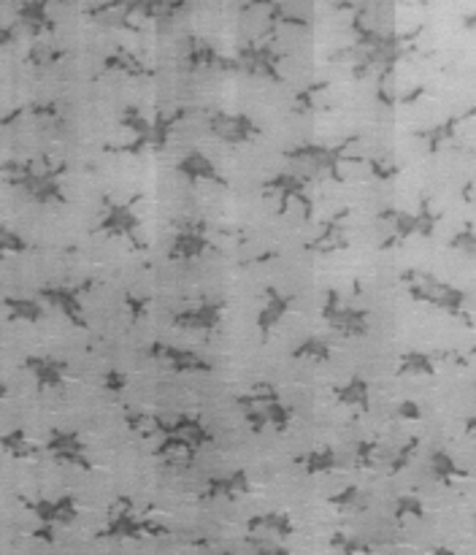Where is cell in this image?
<instances>
[{"instance_id":"cell-29","label":"cell","mask_w":476,"mask_h":555,"mask_svg":"<svg viewBox=\"0 0 476 555\" xmlns=\"http://www.w3.org/2000/svg\"><path fill=\"white\" fill-rule=\"evenodd\" d=\"M431 474H433L436 482H444V485H452L455 479L469 477V471L441 447L431 452Z\"/></svg>"},{"instance_id":"cell-49","label":"cell","mask_w":476,"mask_h":555,"mask_svg":"<svg viewBox=\"0 0 476 555\" xmlns=\"http://www.w3.org/2000/svg\"><path fill=\"white\" fill-rule=\"evenodd\" d=\"M252 548H254V553L257 555H290L284 548H276L273 542H268V540H257V537H249L246 540Z\"/></svg>"},{"instance_id":"cell-16","label":"cell","mask_w":476,"mask_h":555,"mask_svg":"<svg viewBox=\"0 0 476 555\" xmlns=\"http://www.w3.org/2000/svg\"><path fill=\"white\" fill-rule=\"evenodd\" d=\"M176 174L190 182V185H198V182H217L220 187H228L231 182L220 174V168L214 166V160L201 152V149H190L179 163H176Z\"/></svg>"},{"instance_id":"cell-20","label":"cell","mask_w":476,"mask_h":555,"mask_svg":"<svg viewBox=\"0 0 476 555\" xmlns=\"http://www.w3.org/2000/svg\"><path fill=\"white\" fill-rule=\"evenodd\" d=\"M212 247L209 236L203 233V225L198 227H187V230H179L168 247V260H179V263H187V260H195L201 257L206 249Z\"/></svg>"},{"instance_id":"cell-27","label":"cell","mask_w":476,"mask_h":555,"mask_svg":"<svg viewBox=\"0 0 476 555\" xmlns=\"http://www.w3.org/2000/svg\"><path fill=\"white\" fill-rule=\"evenodd\" d=\"M3 307L8 312L11 323H41L46 315V307L38 298H19V296H8L3 298Z\"/></svg>"},{"instance_id":"cell-10","label":"cell","mask_w":476,"mask_h":555,"mask_svg":"<svg viewBox=\"0 0 476 555\" xmlns=\"http://www.w3.org/2000/svg\"><path fill=\"white\" fill-rule=\"evenodd\" d=\"M46 452L57 460V463H68V466H79L93 471V460L87 458V447L82 442V437L76 431H63V429H52L49 439H46Z\"/></svg>"},{"instance_id":"cell-46","label":"cell","mask_w":476,"mask_h":555,"mask_svg":"<svg viewBox=\"0 0 476 555\" xmlns=\"http://www.w3.org/2000/svg\"><path fill=\"white\" fill-rule=\"evenodd\" d=\"M450 247H452V249H463L466 255H476L474 225H466L461 233H455V236L450 238Z\"/></svg>"},{"instance_id":"cell-34","label":"cell","mask_w":476,"mask_h":555,"mask_svg":"<svg viewBox=\"0 0 476 555\" xmlns=\"http://www.w3.org/2000/svg\"><path fill=\"white\" fill-rule=\"evenodd\" d=\"M466 116H471V111H469V114H461V116H450L447 122H441V125H436V127H431V130H420L417 136L428 141V152H439V146H441L444 141L455 138V127H458Z\"/></svg>"},{"instance_id":"cell-37","label":"cell","mask_w":476,"mask_h":555,"mask_svg":"<svg viewBox=\"0 0 476 555\" xmlns=\"http://www.w3.org/2000/svg\"><path fill=\"white\" fill-rule=\"evenodd\" d=\"M273 401H282V396H279V390H276L273 385H268V382L254 385L252 393H243V396H238L236 399V404L238 407H243V409L265 407V404H273Z\"/></svg>"},{"instance_id":"cell-25","label":"cell","mask_w":476,"mask_h":555,"mask_svg":"<svg viewBox=\"0 0 476 555\" xmlns=\"http://www.w3.org/2000/svg\"><path fill=\"white\" fill-rule=\"evenodd\" d=\"M16 25H22L27 33L33 35H41V33H52L57 25L49 14V5L41 3V0H30V3H22L16 8Z\"/></svg>"},{"instance_id":"cell-42","label":"cell","mask_w":476,"mask_h":555,"mask_svg":"<svg viewBox=\"0 0 476 555\" xmlns=\"http://www.w3.org/2000/svg\"><path fill=\"white\" fill-rule=\"evenodd\" d=\"M60 57H63V52L52 49L49 44H35V46L30 49V63H33L35 68H49V66H55Z\"/></svg>"},{"instance_id":"cell-35","label":"cell","mask_w":476,"mask_h":555,"mask_svg":"<svg viewBox=\"0 0 476 555\" xmlns=\"http://www.w3.org/2000/svg\"><path fill=\"white\" fill-rule=\"evenodd\" d=\"M104 68H106V71H122V74H130V76H149V74H152L135 55H130V52H124V49L109 55V57L104 60Z\"/></svg>"},{"instance_id":"cell-51","label":"cell","mask_w":476,"mask_h":555,"mask_svg":"<svg viewBox=\"0 0 476 555\" xmlns=\"http://www.w3.org/2000/svg\"><path fill=\"white\" fill-rule=\"evenodd\" d=\"M124 385H127V377H124V374H119V371H109V374H106V390L122 393Z\"/></svg>"},{"instance_id":"cell-24","label":"cell","mask_w":476,"mask_h":555,"mask_svg":"<svg viewBox=\"0 0 476 555\" xmlns=\"http://www.w3.org/2000/svg\"><path fill=\"white\" fill-rule=\"evenodd\" d=\"M290 307H293V296H284L271 285L265 288V304H263V309L257 315V328H260L263 338H268L271 328L290 312Z\"/></svg>"},{"instance_id":"cell-21","label":"cell","mask_w":476,"mask_h":555,"mask_svg":"<svg viewBox=\"0 0 476 555\" xmlns=\"http://www.w3.org/2000/svg\"><path fill=\"white\" fill-rule=\"evenodd\" d=\"M249 429L254 434H260L263 429H276V431H287L290 420H293V407L282 404V401H273V404H265V407H254V409H246L243 412Z\"/></svg>"},{"instance_id":"cell-8","label":"cell","mask_w":476,"mask_h":555,"mask_svg":"<svg viewBox=\"0 0 476 555\" xmlns=\"http://www.w3.org/2000/svg\"><path fill=\"white\" fill-rule=\"evenodd\" d=\"M209 133L223 144H246L257 138L263 130L249 114H231V111H212L209 114Z\"/></svg>"},{"instance_id":"cell-18","label":"cell","mask_w":476,"mask_h":555,"mask_svg":"<svg viewBox=\"0 0 476 555\" xmlns=\"http://www.w3.org/2000/svg\"><path fill=\"white\" fill-rule=\"evenodd\" d=\"M122 127H127L133 133V141L122 144V146H112V152H127V155H141L146 149H152V119H146L138 106H124L122 116H119Z\"/></svg>"},{"instance_id":"cell-45","label":"cell","mask_w":476,"mask_h":555,"mask_svg":"<svg viewBox=\"0 0 476 555\" xmlns=\"http://www.w3.org/2000/svg\"><path fill=\"white\" fill-rule=\"evenodd\" d=\"M179 449H184V452H187L190 458H193V455L198 452V449H195L193 444L187 442L184 437H163V442L157 444L154 455H157V458H165V455H171V452H179Z\"/></svg>"},{"instance_id":"cell-3","label":"cell","mask_w":476,"mask_h":555,"mask_svg":"<svg viewBox=\"0 0 476 555\" xmlns=\"http://www.w3.org/2000/svg\"><path fill=\"white\" fill-rule=\"evenodd\" d=\"M352 141H355V136H352L350 141L336 144V146H331V144H301V146L287 149L284 157L293 160V163H306V166L312 168V174H309L312 179H314V174H322V177H331L333 182H344V177H342V160H344V157L350 160L347 146H350Z\"/></svg>"},{"instance_id":"cell-56","label":"cell","mask_w":476,"mask_h":555,"mask_svg":"<svg viewBox=\"0 0 476 555\" xmlns=\"http://www.w3.org/2000/svg\"><path fill=\"white\" fill-rule=\"evenodd\" d=\"M225 555H231V553H225Z\"/></svg>"},{"instance_id":"cell-19","label":"cell","mask_w":476,"mask_h":555,"mask_svg":"<svg viewBox=\"0 0 476 555\" xmlns=\"http://www.w3.org/2000/svg\"><path fill=\"white\" fill-rule=\"evenodd\" d=\"M347 217H350V209H339L331 220L322 225L320 236L306 244V249L320 252V255L347 249V247H350V238H347Z\"/></svg>"},{"instance_id":"cell-14","label":"cell","mask_w":476,"mask_h":555,"mask_svg":"<svg viewBox=\"0 0 476 555\" xmlns=\"http://www.w3.org/2000/svg\"><path fill=\"white\" fill-rule=\"evenodd\" d=\"M25 507L38 518V523L44 529L52 526H68L76 520L79 510L74 496H57V499H35V501H25Z\"/></svg>"},{"instance_id":"cell-36","label":"cell","mask_w":476,"mask_h":555,"mask_svg":"<svg viewBox=\"0 0 476 555\" xmlns=\"http://www.w3.org/2000/svg\"><path fill=\"white\" fill-rule=\"evenodd\" d=\"M0 447L11 455V458H35V444H30L27 434L22 429H14L8 434H0Z\"/></svg>"},{"instance_id":"cell-32","label":"cell","mask_w":476,"mask_h":555,"mask_svg":"<svg viewBox=\"0 0 476 555\" xmlns=\"http://www.w3.org/2000/svg\"><path fill=\"white\" fill-rule=\"evenodd\" d=\"M295 463L303 466L306 477H317V474H328L336 469L339 458H336V449L333 447H320V449H312L306 455H298Z\"/></svg>"},{"instance_id":"cell-28","label":"cell","mask_w":476,"mask_h":555,"mask_svg":"<svg viewBox=\"0 0 476 555\" xmlns=\"http://www.w3.org/2000/svg\"><path fill=\"white\" fill-rule=\"evenodd\" d=\"M333 393H336V401H339V404L357 407L360 412H371V385H368V379H362L360 374H355L347 385H339Z\"/></svg>"},{"instance_id":"cell-50","label":"cell","mask_w":476,"mask_h":555,"mask_svg":"<svg viewBox=\"0 0 476 555\" xmlns=\"http://www.w3.org/2000/svg\"><path fill=\"white\" fill-rule=\"evenodd\" d=\"M395 418H401V420H420V418H422V409H420V404H414V401H403V404L398 407Z\"/></svg>"},{"instance_id":"cell-33","label":"cell","mask_w":476,"mask_h":555,"mask_svg":"<svg viewBox=\"0 0 476 555\" xmlns=\"http://www.w3.org/2000/svg\"><path fill=\"white\" fill-rule=\"evenodd\" d=\"M249 531H276L282 537H290L295 531L290 515L284 512H263V515H254L249 518Z\"/></svg>"},{"instance_id":"cell-39","label":"cell","mask_w":476,"mask_h":555,"mask_svg":"<svg viewBox=\"0 0 476 555\" xmlns=\"http://www.w3.org/2000/svg\"><path fill=\"white\" fill-rule=\"evenodd\" d=\"M414 225H417V236H422V238H431L436 233L439 215L431 209V198L428 196L420 198V209L414 212Z\"/></svg>"},{"instance_id":"cell-23","label":"cell","mask_w":476,"mask_h":555,"mask_svg":"<svg viewBox=\"0 0 476 555\" xmlns=\"http://www.w3.org/2000/svg\"><path fill=\"white\" fill-rule=\"evenodd\" d=\"M203 68H228V60L220 55V49L203 38H187V55H184V71L195 74Z\"/></svg>"},{"instance_id":"cell-44","label":"cell","mask_w":476,"mask_h":555,"mask_svg":"<svg viewBox=\"0 0 476 555\" xmlns=\"http://www.w3.org/2000/svg\"><path fill=\"white\" fill-rule=\"evenodd\" d=\"M417 447H420V439L417 437H412L409 442L403 444L398 452H395V458L390 460V474H398V471H403L409 463H412V458H414V452H417Z\"/></svg>"},{"instance_id":"cell-15","label":"cell","mask_w":476,"mask_h":555,"mask_svg":"<svg viewBox=\"0 0 476 555\" xmlns=\"http://www.w3.org/2000/svg\"><path fill=\"white\" fill-rule=\"evenodd\" d=\"M223 312H225V301H201L198 307H187L182 312L174 315V326L184 328V331H214L223 323Z\"/></svg>"},{"instance_id":"cell-6","label":"cell","mask_w":476,"mask_h":555,"mask_svg":"<svg viewBox=\"0 0 476 555\" xmlns=\"http://www.w3.org/2000/svg\"><path fill=\"white\" fill-rule=\"evenodd\" d=\"M322 320L333 328L336 333L355 338V336H365L368 333V312L365 309H355V307H344L339 290H328L325 304H322Z\"/></svg>"},{"instance_id":"cell-9","label":"cell","mask_w":476,"mask_h":555,"mask_svg":"<svg viewBox=\"0 0 476 555\" xmlns=\"http://www.w3.org/2000/svg\"><path fill=\"white\" fill-rule=\"evenodd\" d=\"M146 355H149V358H157V360H168L176 374H212V371H214L212 360H206V358L198 355L195 349L171 347V344H163V341H154V344L146 349Z\"/></svg>"},{"instance_id":"cell-31","label":"cell","mask_w":476,"mask_h":555,"mask_svg":"<svg viewBox=\"0 0 476 555\" xmlns=\"http://www.w3.org/2000/svg\"><path fill=\"white\" fill-rule=\"evenodd\" d=\"M398 377H417V374H425V377H433L436 374V355L431 352H422V349H409L401 355L398 360V368H395Z\"/></svg>"},{"instance_id":"cell-54","label":"cell","mask_w":476,"mask_h":555,"mask_svg":"<svg viewBox=\"0 0 476 555\" xmlns=\"http://www.w3.org/2000/svg\"><path fill=\"white\" fill-rule=\"evenodd\" d=\"M5 396H8V388H5V385L0 382V399H5Z\"/></svg>"},{"instance_id":"cell-40","label":"cell","mask_w":476,"mask_h":555,"mask_svg":"<svg viewBox=\"0 0 476 555\" xmlns=\"http://www.w3.org/2000/svg\"><path fill=\"white\" fill-rule=\"evenodd\" d=\"M27 249H30V244L22 238V233L11 230L8 225H0V255H19Z\"/></svg>"},{"instance_id":"cell-4","label":"cell","mask_w":476,"mask_h":555,"mask_svg":"<svg viewBox=\"0 0 476 555\" xmlns=\"http://www.w3.org/2000/svg\"><path fill=\"white\" fill-rule=\"evenodd\" d=\"M279 63L282 57L268 46V44H243L238 49V55L233 60H228V68L241 71V74H249V76H260V79H268V82H282V71H279Z\"/></svg>"},{"instance_id":"cell-22","label":"cell","mask_w":476,"mask_h":555,"mask_svg":"<svg viewBox=\"0 0 476 555\" xmlns=\"http://www.w3.org/2000/svg\"><path fill=\"white\" fill-rule=\"evenodd\" d=\"M252 488H249V477L243 469L231 471V474H223V477H209V485L201 496V504H212L217 499H236V496H246Z\"/></svg>"},{"instance_id":"cell-55","label":"cell","mask_w":476,"mask_h":555,"mask_svg":"<svg viewBox=\"0 0 476 555\" xmlns=\"http://www.w3.org/2000/svg\"><path fill=\"white\" fill-rule=\"evenodd\" d=\"M436 555H455V553H450V550H444V548H436Z\"/></svg>"},{"instance_id":"cell-43","label":"cell","mask_w":476,"mask_h":555,"mask_svg":"<svg viewBox=\"0 0 476 555\" xmlns=\"http://www.w3.org/2000/svg\"><path fill=\"white\" fill-rule=\"evenodd\" d=\"M360 499H362L360 488H357V485H350V488L333 493V496L328 499V504H331V507H339V510H352V507H362Z\"/></svg>"},{"instance_id":"cell-26","label":"cell","mask_w":476,"mask_h":555,"mask_svg":"<svg viewBox=\"0 0 476 555\" xmlns=\"http://www.w3.org/2000/svg\"><path fill=\"white\" fill-rule=\"evenodd\" d=\"M379 220L390 222V236L379 244L382 249H390V247H398L403 244L406 238L417 236V225H414V215L412 212H401V209H382L379 212Z\"/></svg>"},{"instance_id":"cell-52","label":"cell","mask_w":476,"mask_h":555,"mask_svg":"<svg viewBox=\"0 0 476 555\" xmlns=\"http://www.w3.org/2000/svg\"><path fill=\"white\" fill-rule=\"evenodd\" d=\"M124 304H127V309H130V315H133V318H141V315L146 312V304H149V298H135V296H124Z\"/></svg>"},{"instance_id":"cell-1","label":"cell","mask_w":476,"mask_h":555,"mask_svg":"<svg viewBox=\"0 0 476 555\" xmlns=\"http://www.w3.org/2000/svg\"><path fill=\"white\" fill-rule=\"evenodd\" d=\"M65 166L57 168H35V163L30 160H8L3 163L0 174L3 179L22 190L27 196V201L38 204V207H49V204H65V190H63V177Z\"/></svg>"},{"instance_id":"cell-38","label":"cell","mask_w":476,"mask_h":555,"mask_svg":"<svg viewBox=\"0 0 476 555\" xmlns=\"http://www.w3.org/2000/svg\"><path fill=\"white\" fill-rule=\"evenodd\" d=\"M293 358H312V360H331V344L320 336H309L295 344Z\"/></svg>"},{"instance_id":"cell-53","label":"cell","mask_w":476,"mask_h":555,"mask_svg":"<svg viewBox=\"0 0 476 555\" xmlns=\"http://www.w3.org/2000/svg\"><path fill=\"white\" fill-rule=\"evenodd\" d=\"M16 41V27L14 25H0V49L11 46Z\"/></svg>"},{"instance_id":"cell-47","label":"cell","mask_w":476,"mask_h":555,"mask_svg":"<svg viewBox=\"0 0 476 555\" xmlns=\"http://www.w3.org/2000/svg\"><path fill=\"white\" fill-rule=\"evenodd\" d=\"M376 449H379V444L376 442H360L355 447V466L357 469H371L373 466V460H376Z\"/></svg>"},{"instance_id":"cell-2","label":"cell","mask_w":476,"mask_h":555,"mask_svg":"<svg viewBox=\"0 0 476 555\" xmlns=\"http://www.w3.org/2000/svg\"><path fill=\"white\" fill-rule=\"evenodd\" d=\"M403 279L409 282L412 298L425 301V304H431L436 309H444V312H450L455 318H466L463 307H466L469 296L461 288H452V285H447V282H441V279H436L431 274H420V271H406Z\"/></svg>"},{"instance_id":"cell-7","label":"cell","mask_w":476,"mask_h":555,"mask_svg":"<svg viewBox=\"0 0 476 555\" xmlns=\"http://www.w3.org/2000/svg\"><path fill=\"white\" fill-rule=\"evenodd\" d=\"M309 185H312V177H309V174L301 177V174H295V171H284V174H273L271 179H265V182H263V190H265V193H273V196L279 198V215H284L287 207H290V201L298 198V201L306 207V220H312L314 204H312V198H309Z\"/></svg>"},{"instance_id":"cell-48","label":"cell","mask_w":476,"mask_h":555,"mask_svg":"<svg viewBox=\"0 0 476 555\" xmlns=\"http://www.w3.org/2000/svg\"><path fill=\"white\" fill-rule=\"evenodd\" d=\"M365 163H368L371 174H373L376 179H382V182H390V179H395V177L401 174V168L392 166V163H379V160H365Z\"/></svg>"},{"instance_id":"cell-11","label":"cell","mask_w":476,"mask_h":555,"mask_svg":"<svg viewBox=\"0 0 476 555\" xmlns=\"http://www.w3.org/2000/svg\"><path fill=\"white\" fill-rule=\"evenodd\" d=\"M138 227H141V220L127 204H119L114 198H104V215L98 225L101 233L122 236V238H130L133 244H138Z\"/></svg>"},{"instance_id":"cell-13","label":"cell","mask_w":476,"mask_h":555,"mask_svg":"<svg viewBox=\"0 0 476 555\" xmlns=\"http://www.w3.org/2000/svg\"><path fill=\"white\" fill-rule=\"evenodd\" d=\"M119 501H122L124 510L106 526V531H104L101 537H112V540H141L144 534H168V529L157 526L154 520H138V518L130 512L133 504H130L127 496H119Z\"/></svg>"},{"instance_id":"cell-30","label":"cell","mask_w":476,"mask_h":555,"mask_svg":"<svg viewBox=\"0 0 476 555\" xmlns=\"http://www.w3.org/2000/svg\"><path fill=\"white\" fill-rule=\"evenodd\" d=\"M187 114H190L187 106H184V109L174 111V114H165L163 109L154 111L152 130H149V136H152V149H165V146H168V141H171V133H174L176 122H179V119H184Z\"/></svg>"},{"instance_id":"cell-12","label":"cell","mask_w":476,"mask_h":555,"mask_svg":"<svg viewBox=\"0 0 476 555\" xmlns=\"http://www.w3.org/2000/svg\"><path fill=\"white\" fill-rule=\"evenodd\" d=\"M152 426L157 429L160 437H184L195 449L203 447V444L214 442V434L203 426V420H201V418H193V415H184V412L176 415L174 420L152 418Z\"/></svg>"},{"instance_id":"cell-5","label":"cell","mask_w":476,"mask_h":555,"mask_svg":"<svg viewBox=\"0 0 476 555\" xmlns=\"http://www.w3.org/2000/svg\"><path fill=\"white\" fill-rule=\"evenodd\" d=\"M93 285H46L38 290V301L55 312H60L74 328H87V320H84V304H82V293L90 290Z\"/></svg>"},{"instance_id":"cell-41","label":"cell","mask_w":476,"mask_h":555,"mask_svg":"<svg viewBox=\"0 0 476 555\" xmlns=\"http://www.w3.org/2000/svg\"><path fill=\"white\" fill-rule=\"evenodd\" d=\"M392 515L395 520H403V518H422L425 515V507L417 496H398L395 504H392Z\"/></svg>"},{"instance_id":"cell-17","label":"cell","mask_w":476,"mask_h":555,"mask_svg":"<svg viewBox=\"0 0 476 555\" xmlns=\"http://www.w3.org/2000/svg\"><path fill=\"white\" fill-rule=\"evenodd\" d=\"M25 368L33 374L38 390H55L65 382L68 374V363L52 355H27L25 358Z\"/></svg>"}]
</instances>
